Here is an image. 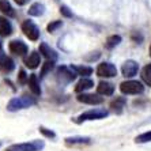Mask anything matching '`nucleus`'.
Masks as SVG:
<instances>
[{
	"label": "nucleus",
	"mask_w": 151,
	"mask_h": 151,
	"mask_svg": "<svg viewBox=\"0 0 151 151\" xmlns=\"http://www.w3.org/2000/svg\"><path fill=\"white\" fill-rule=\"evenodd\" d=\"M35 104H37V101L33 97H27V95L15 97V98L10 99V102L7 104V110L8 112H18V110L22 109H27Z\"/></svg>",
	"instance_id": "nucleus-1"
},
{
	"label": "nucleus",
	"mask_w": 151,
	"mask_h": 151,
	"mask_svg": "<svg viewBox=\"0 0 151 151\" xmlns=\"http://www.w3.org/2000/svg\"><path fill=\"white\" fill-rule=\"evenodd\" d=\"M45 147L44 140H32V142H25V143H14L8 146L6 151H41Z\"/></svg>",
	"instance_id": "nucleus-2"
},
{
	"label": "nucleus",
	"mask_w": 151,
	"mask_h": 151,
	"mask_svg": "<svg viewBox=\"0 0 151 151\" xmlns=\"http://www.w3.org/2000/svg\"><path fill=\"white\" fill-rule=\"evenodd\" d=\"M109 116V112L105 109H91V110H87V112L82 113L79 116L76 117L75 123L78 124H82L84 121H94V120H102L105 117Z\"/></svg>",
	"instance_id": "nucleus-3"
},
{
	"label": "nucleus",
	"mask_w": 151,
	"mask_h": 151,
	"mask_svg": "<svg viewBox=\"0 0 151 151\" xmlns=\"http://www.w3.org/2000/svg\"><path fill=\"white\" fill-rule=\"evenodd\" d=\"M120 91L125 95H137L144 91V86L139 81H125L120 84Z\"/></svg>",
	"instance_id": "nucleus-4"
},
{
	"label": "nucleus",
	"mask_w": 151,
	"mask_h": 151,
	"mask_svg": "<svg viewBox=\"0 0 151 151\" xmlns=\"http://www.w3.org/2000/svg\"><path fill=\"white\" fill-rule=\"evenodd\" d=\"M22 32L25 33V35L32 41H37L40 37V30L38 27L33 23L32 21H25L22 23Z\"/></svg>",
	"instance_id": "nucleus-5"
},
{
	"label": "nucleus",
	"mask_w": 151,
	"mask_h": 151,
	"mask_svg": "<svg viewBox=\"0 0 151 151\" xmlns=\"http://www.w3.org/2000/svg\"><path fill=\"white\" fill-rule=\"evenodd\" d=\"M97 75L101 78H113L117 75V68L112 63H101L97 67Z\"/></svg>",
	"instance_id": "nucleus-6"
},
{
	"label": "nucleus",
	"mask_w": 151,
	"mask_h": 151,
	"mask_svg": "<svg viewBox=\"0 0 151 151\" xmlns=\"http://www.w3.org/2000/svg\"><path fill=\"white\" fill-rule=\"evenodd\" d=\"M76 99L82 104H86V105H101L104 102V98L99 97V94H88V93L78 94Z\"/></svg>",
	"instance_id": "nucleus-7"
},
{
	"label": "nucleus",
	"mask_w": 151,
	"mask_h": 151,
	"mask_svg": "<svg viewBox=\"0 0 151 151\" xmlns=\"http://www.w3.org/2000/svg\"><path fill=\"white\" fill-rule=\"evenodd\" d=\"M76 74L72 68H67V67H60L57 70V79L61 81V83H70V82L75 81Z\"/></svg>",
	"instance_id": "nucleus-8"
},
{
	"label": "nucleus",
	"mask_w": 151,
	"mask_h": 151,
	"mask_svg": "<svg viewBox=\"0 0 151 151\" xmlns=\"http://www.w3.org/2000/svg\"><path fill=\"white\" fill-rule=\"evenodd\" d=\"M137 71H139V64L134 60H127L125 63L123 64V67H121V72L125 78H132L137 74Z\"/></svg>",
	"instance_id": "nucleus-9"
},
{
	"label": "nucleus",
	"mask_w": 151,
	"mask_h": 151,
	"mask_svg": "<svg viewBox=\"0 0 151 151\" xmlns=\"http://www.w3.org/2000/svg\"><path fill=\"white\" fill-rule=\"evenodd\" d=\"M8 48H10L11 53H14L17 56H25L26 53H27V45H26L23 41H21V40L11 41Z\"/></svg>",
	"instance_id": "nucleus-10"
},
{
	"label": "nucleus",
	"mask_w": 151,
	"mask_h": 151,
	"mask_svg": "<svg viewBox=\"0 0 151 151\" xmlns=\"http://www.w3.org/2000/svg\"><path fill=\"white\" fill-rule=\"evenodd\" d=\"M40 64H41V56L38 52H32L27 57H25V65L30 70H35L40 67Z\"/></svg>",
	"instance_id": "nucleus-11"
},
{
	"label": "nucleus",
	"mask_w": 151,
	"mask_h": 151,
	"mask_svg": "<svg viewBox=\"0 0 151 151\" xmlns=\"http://www.w3.org/2000/svg\"><path fill=\"white\" fill-rule=\"evenodd\" d=\"M0 68L4 71V72H11V71L15 68V64L12 61L11 57H8L7 55H4L1 50H0Z\"/></svg>",
	"instance_id": "nucleus-12"
},
{
	"label": "nucleus",
	"mask_w": 151,
	"mask_h": 151,
	"mask_svg": "<svg viewBox=\"0 0 151 151\" xmlns=\"http://www.w3.org/2000/svg\"><path fill=\"white\" fill-rule=\"evenodd\" d=\"M67 146H78V144H91V137L88 136H70L64 139Z\"/></svg>",
	"instance_id": "nucleus-13"
},
{
	"label": "nucleus",
	"mask_w": 151,
	"mask_h": 151,
	"mask_svg": "<svg viewBox=\"0 0 151 151\" xmlns=\"http://www.w3.org/2000/svg\"><path fill=\"white\" fill-rule=\"evenodd\" d=\"M114 93V86L110 82H99L97 86V94L99 95H112Z\"/></svg>",
	"instance_id": "nucleus-14"
},
{
	"label": "nucleus",
	"mask_w": 151,
	"mask_h": 151,
	"mask_svg": "<svg viewBox=\"0 0 151 151\" xmlns=\"http://www.w3.org/2000/svg\"><path fill=\"white\" fill-rule=\"evenodd\" d=\"M91 87H94V82L91 79H88V78H82L81 81L76 83V86H75V91L82 94L86 90H90Z\"/></svg>",
	"instance_id": "nucleus-15"
},
{
	"label": "nucleus",
	"mask_w": 151,
	"mask_h": 151,
	"mask_svg": "<svg viewBox=\"0 0 151 151\" xmlns=\"http://www.w3.org/2000/svg\"><path fill=\"white\" fill-rule=\"evenodd\" d=\"M29 88H30V91L33 93L34 95H41V87H40V82H38V78H37V75L35 74H32L30 76H29Z\"/></svg>",
	"instance_id": "nucleus-16"
},
{
	"label": "nucleus",
	"mask_w": 151,
	"mask_h": 151,
	"mask_svg": "<svg viewBox=\"0 0 151 151\" xmlns=\"http://www.w3.org/2000/svg\"><path fill=\"white\" fill-rule=\"evenodd\" d=\"M125 105H127V99L124 98V97H116V99H113V101L110 102V108H112V110L114 113H117V114H120V113L123 112Z\"/></svg>",
	"instance_id": "nucleus-17"
},
{
	"label": "nucleus",
	"mask_w": 151,
	"mask_h": 151,
	"mask_svg": "<svg viewBox=\"0 0 151 151\" xmlns=\"http://www.w3.org/2000/svg\"><path fill=\"white\" fill-rule=\"evenodd\" d=\"M40 53H42V55L48 60H50V61H56V59H57V53L55 52L50 46L46 45L45 42H42L41 45H40Z\"/></svg>",
	"instance_id": "nucleus-18"
},
{
	"label": "nucleus",
	"mask_w": 151,
	"mask_h": 151,
	"mask_svg": "<svg viewBox=\"0 0 151 151\" xmlns=\"http://www.w3.org/2000/svg\"><path fill=\"white\" fill-rule=\"evenodd\" d=\"M11 33H12V26H11V23L7 21V18L0 17V35L7 37Z\"/></svg>",
	"instance_id": "nucleus-19"
},
{
	"label": "nucleus",
	"mask_w": 151,
	"mask_h": 151,
	"mask_svg": "<svg viewBox=\"0 0 151 151\" xmlns=\"http://www.w3.org/2000/svg\"><path fill=\"white\" fill-rule=\"evenodd\" d=\"M71 68L75 71L76 75H81V76H83V78H86V76L93 74V68L86 67V65H71Z\"/></svg>",
	"instance_id": "nucleus-20"
},
{
	"label": "nucleus",
	"mask_w": 151,
	"mask_h": 151,
	"mask_svg": "<svg viewBox=\"0 0 151 151\" xmlns=\"http://www.w3.org/2000/svg\"><path fill=\"white\" fill-rule=\"evenodd\" d=\"M44 11H45V7H44V4L41 3H34L32 7L29 8V15H32V17H41L44 14Z\"/></svg>",
	"instance_id": "nucleus-21"
},
{
	"label": "nucleus",
	"mask_w": 151,
	"mask_h": 151,
	"mask_svg": "<svg viewBox=\"0 0 151 151\" xmlns=\"http://www.w3.org/2000/svg\"><path fill=\"white\" fill-rule=\"evenodd\" d=\"M0 11L4 15H7V17H14L15 15L14 8L11 7V4L8 3L7 0H0Z\"/></svg>",
	"instance_id": "nucleus-22"
},
{
	"label": "nucleus",
	"mask_w": 151,
	"mask_h": 151,
	"mask_svg": "<svg viewBox=\"0 0 151 151\" xmlns=\"http://www.w3.org/2000/svg\"><path fill=\"white\" fill-rule=\"evenodd\" d=\"M142 79L148 87H151V64H147L142 70Z\"/></svg>",
	"instance_id": "nucleus-23"
},
{
	"label": "nucleus",
	"mask_w": 151,
	"mask_h": 151,
	"mask_svg": "<svg viewBox=\"0 0 151 151\" xmlns=\"http://www.w3.org/2000/svg\"><path fill=\"white\" fill-rule=\"evenodd\" d=\"M120 42H121V37L120 35H110V37H108V40H106V48L108 49H112V48H114L116 45H119Z\"/></svg>",
	"instance_id": "nucleus-24"
},
{
	"label": "nucleus",
	"mask_w": 151,
	"mask_h": 151,
	"mask_svg": "<svg viewBox=\"0 0 151 151\" xmlns=\"http://www.w3.org/2000/svg\"><path fill=\"white\" fill-rule=\"evenodd\" d=\"M53 67H55V61H50V60H48L44 65H42V70H41V74H40V78H44L48 72H50V71L53 70Z\"/></svg>",
	"instance_id": "nucleus-25"
},
{
	"label": "nucleus",
	"mask_w": 151,
	"mask_h": 151,
	"mask_svg": "<svg viewBox=\"0 0 151 151\" xmlns=\"http://www.w3.org/2000/svg\"><path fill=\"white\" fill-rule=\"evenodd\" d=\"M135 142H136V143H147V142H151V131H148V132H144V134L136 136Z\"/></svg>",
	"instance_id": "nucleus-26"
},
{
	"label": "nucleus",
	"mask_w": 151,
	"mask_h": 151,
	"mask_svg": "<svg viewBox=\"0 0 151 151\" xmlns=\"http://www.w3.org/2000/svg\"><path fill=\"white\" fill-rule=\"evenodd\" d=\"M40 132H41V134L44 135L45 137H48V139H56V134H55L52 129H48V128H45L44 125L40 127Z\"/></svg>",
	"instance_id": "nucleus-27"
},
{
	"label": "nucleus",
	"mask_w": 151,
	"mask_h": 151,
	"mask_svg": "<svg viewBox=\"0 0 151 151\" xmlns=\"http://www.w3.org/2000/svg\"><path fill=\"white\" fill-rule=\"evenodd\" d=\"M60 26H61V21H55V22H52V23H49V25H48V32H49V33H53L57 27H60Z\"/></svg>",
	"instance_id": "nucleus-28"
},
{
	"label": "nucleus",
	"mask_w": 151,
	"mask_h": 151,
	"mask_svg": "<svg viewBox=\"0 0 151 151\" xmlns=\"http://www.w3.org/2000/svg\"><path fill=\"white\" fill-rule=\"evenodd\" d=\"M18 82L21 84H23V83H27L29 82V76L26 75V72L23 70H21L19 71V79H18Z\"/></svg>",
	"instance_id": "nucleus-29"
},
{
	"label": "nucleus",
	"mask_w": 151,
	"mask_h": 151,
	"mask_svg": "<svg viewBox=\"0 0 151 151\" xmlns=\"http://www.w3.org/2000/svg\"><path fill=\"white\" fill-rule=\"evenodd\" d=\"M60 12H61L64 17H72V14H71L70 11H68V8L65 7V6H63V7L60 8Z\"/></svg>",
	"instance_id": "nucleus-30"
},
{
	"label": "nucleus",
	"mask_w": 151,
	"mask_h": 151,
	"mask_svg": "<svg viewBox=\"0 0 151 151\" xmlns=\"http://www.w3.org/2000/svg\"><path fill=\"white\" fill-rule=\"evenodd\" d=\"M18 6H25V4L29 3V0H14Z\"/></svg>",
	"instance_id": "nucleus-31"
},
{
	"label": "nucleus",
	"mask_w": 151,
	"mask_h": 151,
	"mask_svg": "<svg viewBox=\"0 0 151 151\" xmlns=\"http://www.w3.org/2000/svg\"><path fill=\"white\" fill-rule=\"evenodd\" d=\"M150 56H151V45H150Z\"/></svg>",
	"instance_id": "nucleus-32"
},
{
	"label": "nucleus",
	"mask_w": 151,
	"mask_h": 151,
	"mask_svg": "<svg viewBox=\"0 0 151 151\" xmlns=\"http://www.w3.org/2000/svg\"><path fill=\"white\" fill-rule=\"evenodd\" d=\"M0 50H1V42H0Z\"/></svg>",
	"instance_id": "nucleus-33"
},
{
	"label": "nucleus",
	"mask_w": 151,
	"mask_h": 151,
	"mask_svg": "<svg viewBox=\"0 0 151 151\" xmlns=\"http://www.w3.org/2000/svg\"><path fill=\"white\" fill-rule=\"evenodd\" d=\"M0 146H1V143H0Z\"/></svg>",
	"instance_id": "nucleus-34"
}]
</instances>
